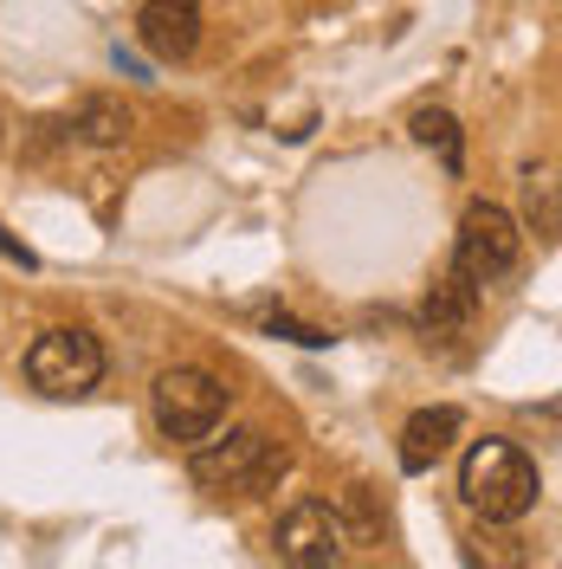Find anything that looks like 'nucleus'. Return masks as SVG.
Listing matches in <instances>:
<instances>
[{
    "label": "nucleus",
    "mask_w": 562,
    "mask_h": 569,
    "mask_svg": "<svg viewBox=\"0 0 562 569\" xmlns=\"http://www.w3.org/2000/svg\"><path fill=\"white\" fill-rule=\"evenodd\" d=\"M543 492L536 460H530L518 440H479L465 466H459V498L485 518V525H518Z\"/></svg>",
    "instance_id": "obj_1"
},
{
    "label": "nucleus",
    "mask_w": 562,
    "mask_h": 569,
    "mask_svg": "<svg viewBox=\"0 0 562 569\" xmlns=\"http://www.w3.org/2000/svg\"><path fill=\"white\" fill-rule=\"evenodd\" d=\"M279 472H284V447L259 427H240L213 447L201 440V453H194V486H208V492H265Z\"/></svg>",
    "instance_id": "obj_2"
},
{
    "label": "nucleus",
    "mask_w": 562,
    "mask_h": 569,
    "mask_svg": "<svg viewBox=\"0 0 562 569\" xmlns=\"http://www.w3.org/2000/svg\"><path fill=\"white\" fill-rule=\"evenodd\" d=\"M149 408H155V427L169 440L201 447L213 427L227 421V389L213 382L208 369H162L155 389H149Z\"/></svg>",
    "instance_id": "obj_3"
},
{
    "label": "nucleus",
    "mask_w": 562,
    "mask_h": 569,
    "mask_svg": "<svg viewBox=\"0 0 562 569\" xmlns=\"http://www.w3.org/2000/svg\"><path fill=\"white\" fill-rule=\"evenodd\" d=\"M104 376V343L91 330H46L33 350H27V382L52 401H78V395L98 389Z\"/></svg>",
    "instance_id": "obj_4"
},
{
    "label": "nucleus",
    "mask_w": 562,
    "mask_h": 569,
    "mask_svg": "<svg viewBox=\"0 0 562 569\" xmlns=\"http://www.w3.org/2000/svg\"><path fill=\"white\" fill-rule=\"evenodd\" d=\"M518 259H524V233H518V220L498 208V201H472L465 220H459L453 266L472 284H492V279H504V272H518Z\"/></svg>",
    "instance_id": "obj_5"
},
{
    "label": "nucleus",
    "mask_w": 562,
    "mask_h": 569,
    "mask_svg": "<svg viewBox=\"0 0 562 569\" xmlns=\"http://www.w3.org/2000/svg\"><path fill=\"white\" fill-rule=\"evenodd\" d=\"M279 557L298 569H323L337 563L343 550H350V525H343V511L337 505H323V498H304V505H291L279 518Z\"/></svg>",
    "instance_id": "obj_6"
},
{
    "label": "nucleus",
    "mask_w": 562,
    "mask_h": 569,
    "mask_svg": "<svg viewBox=\"0 0 562 569\" xmlns=\"http://www.w3.org/2000/svg\"><path fill=\"white\" fill-rule=\"evenodd\" d=\"M137 33L155 59H188L201 46V0H142Z\"/></svg>",
    "instance_id": "obj_7"
},
{
    "label": "nucleus",
    "mask_w": 562,
    "mask_h": 569,
    "mask_svg": "<svg viewBox=\"0 0 562 569\" xmlns=\"http://www.w3.org/2000/svg\"><path fill=\"white\" fill-rule=\"evenodd\" d=\"M459 433H465L459 408H421L414 421L401 427V472H433L459 447Z\"/></svg>",
    "instance_id": "obj_8"
},
{
    "label": "nucleus",
    "mask_w": 562,
    "mask_h": 569,
    "mask_svg": "<svg viewBox=\"0 0 562 569\" xmlns=\"http://www.w3.org/2000/svg\"><path fill=\"white\" fill-rule=\"evenodd\" d=\"M472 305H479V284L465 279L459 266H446V279L433 284V291H426V311H421V318L433 323V330H453V323L465 318Z\"/></svg>",
    "instance_id": "obj_9"
},
{
    "label": "nucleus",
    "mask_w": 562,
    "mask_h": 569,
    "mask_svg": "<svg viewBox=\"0 0 562 569\" xmlns=\"http://www.w3.org/2000/svg\"><path fill=\"white\" fill-rule=\"evenodd\" d=\"M408 130H414V142H421V149H440V162L459 176V123H453V110L421 104L414 117H408Z\"/></svg>",
    "instance_id": "obj_10"
},
{
    "label": "nucleus",
    "mask_w": 562,
    "mask_h": 569,
    "mask_svg": "<svg viewBox=\"0 0 562 569\" xmlns=\"http://www.w3.org/2000/svg\"><path fill=\"white\" fill-rule=\"evenodd\" d=\"M78 130L110 149L130 137V110H123V98H78Z\"/></svg>",
    "instance_id": "obj_11"
},
{
    "label": "nucleus",
    "mask_w": 562,
    "mask_h": 569,
    "mask_svg": "<svg viewBox=\"0 0 562 569\" xmlns=\"http://www.w3.org/2000/svg\"><path fill=\"white\" fill-rule=\"evenodd\" d=\"M272 337H291V343H304V350H323V343H330L323 330H311V323H291V318H272Z\"/></svg>",
    "instance_id": "obj_12"
},
{
    "label": "nucleus",
    "mask_w": 562,
    "mask_h": 569,
    "mask_svg": "<svg viewBox=\"0 0 562 569\" xmlns=\"http://www.w3.org/2000/svg\"><path fill=\"white\" fill-rule=\"evenodd\" d=\"M0 259H13V266H27V272L39 266V259H33V247H20V240H13L7 227H0Z\"/></svg>",
    "instance_id": "obj_13"
}]
</instances>
